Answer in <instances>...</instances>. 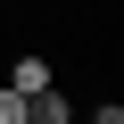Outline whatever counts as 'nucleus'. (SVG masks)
<instances>
[{"instance_id": "2", "label": "nucleus", "mask_w": 124, "mask_h": 124, "mask_svg": "<svg viewBox=\"0 0 124 124\" xmlns=\"http://www.w3.org/2000/svg\"><path fill=\"white\" fill-rule=\"evenodd\" d=\"M50 83H58V75H50V58H17V66H8V91H25V99L50 91Z\"/></svg>"}, {"instance_id": "4", "label": "nucleus", "mask_w": 124, "mask_h": 124, "mask_svg": "<svg viewBox=\"0 0 124 124\" xmlns=\"http://www.w3.org/2000/svg\"><path fill=\"white\" fill-rule=\"evenodd\" d=\"M91 124H124V108H116V99H99V108H91Z\"/></svg>"}, {"instance_id": "3", "label": "nucleus", "mask_w": 124, "mask_h": 124, "mask_svg": "<svg viewBox=\"0 0 124 124\" xmlns=\"http://www.w3.org/2000/svg\"><path fill=\"white\" fill-rule=\"evenodd\" d=\"M0 124H25V91H8V83H0Z\"/></svg>"}, {"instance_id": "1", "label": "nucleus", "mask_w": 124, "mask_h": 124, "mask_svg": "<svg viewBox=\"0 0 124 124\" xmlns=\"http://www.w3.org/2000/svg\"><path fill=\"white\" fill-rule=\"evenodd\" d=\"M25 124H75V99L50 83V91H33V99H25Z\"/></svg>"}]
</instances>
